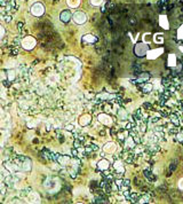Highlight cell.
Listing matches in <instances>:
<instances>
[{"label": "cell", "instance_id": "6da1fadb", "mask_svg": "<svg viewBox=\"0 0 183 204\" xmlns=\"http://www.w3.org/2000/svg\"><path fill=\"white\" fill-rule=\"evenodd\" d=\"M14 160L18 170H21L23 172H30L31 171L32 163H31V160L29 157H26V156H16Z\"/></svg>", "mask_w": 183, "mask_h": 204}, {"label": "cell", "instance_id": "7a4b0ae2", "mask_svg": "<svg viewBox=\"0 0 183 204\" xmlns=\"http://www.w3.org/2000/svg\"><path fill=\"white\" fill-rule=\"evenodd\" d=\"M21 45H22V47L24 48V50H26V51H31V50H33V48H35V46L37 45V40L33 38V37L26 36V37H24L22 40H21Z\"/></svg>", "mask_w": 183, "mask_h": 204}, {"label": "cell", "instance_id": "3957f363", "mask_svg": "<svg viewBox=\"0 0 183 204\" xmlns=\"http://www.w3.org/2000/svg\"><path fill=\"white\" fill-rule=\"evenodd\" d=\"M148 51H149V45L144 44V43L136 44L135 45V47H134V53H135V55L139 56V58H142V56L146 55Z\"/></svg>", "mask_w": 183, "mask_h": 204}, {"label": "cell", "instance_id": "277c9868", "mask_svg": "<svg viewBox=\"0 0 183 204\" xmlns=\"http://www.w3.org/2000/svg\"><path fill=\"white\" fill-rule=\"evenodd\" d=\"M30 12H31V14L33 15V16H38V17L39 16H43L45 13V6L41 2H36V4H33L31 6Z\"/></svg>", "mask_w": 183, "mask_h": 204}, {"label": "cell", "instance_id": "5b68a950", "mask_svg": "<svg viewBox=\"0 0 183 204\" xmlns=\"http://www.w3.org/2000/svg\"><path fill=\"white\" fill-rule=\"evenodd\" d=\"M56 162L59 163L62 168H66L71 163V157L69 155H61V154H55Z\"/></svg>", "mask_w": 183, "mask_h": 204}, {"label": "cell", "instance_id": "8992f818", "mask_svg": "<svg viewBox=\"0 0 183 204\" xmlns=\"http://www.w3.org/2000/svg\"><path fill=\"white\" fill-rule=\"evenodd\" d=\"M73 21L77 23V24H84V23L87 21V16L84 12H76L74 14L72 15Z\"/></svg>", "mask_w": 183, "mask_h": 204}, {"label": "cell", "instance_id": "52a82bcc", "mask_svg": "<svg viewBox=\"0 0 183 204\" xmlns=\"http://www.w3.org/2000/svg\"><path fill=\"white\" fill-rule=\"evenodd\" d=\"M97 120L103 125H111L112 124V118L110 115H108L107 112H103V114H100L98 116H97Z\"/></svg>", "mask_w": 183, "mask_h": 204}, {"label": "cell", "instance_id": "ba28073f", "mask_svg": "<svg viewBox=\"0 0 183 204\" xmlns=\"http://www.w3.org/2000/svg\"><path fill=\"white\" fill-rule=\"evenodd\" d=\"M116 96H117V95L109 94V93H107V92H103V93H100V94L96 95V100H97V103H100V102H102V101H110V100H112V99H116Z\"/></svg>", "mask_w": 183, "mask_h": 204}, {"label": "cell", "instance_id": "9c48e42d", "mask_svg": "<svg viewBox=\"0 0 183 204\" xmlns=\"http://www.w3.org/2000/svg\"><path fill=\"white\" fill-rule=\"evenodd\" d=\"M96 41H97V38H96L94 35H90V33L85 35V36H82V38H81V43H82L84 45L95 44Z\"/></svg>", "mask_w": 183, "mask_h": 204}, {"label": "cell", "instance_id": "30bf717a", "mask_svg": "<svg viewBox=\"0 0 183 204\" xmlns=\"http://www.w3.org/2000/svg\"><path fill=\"white\" fill-rule=\"evenodd\" d=\"M164 53V50L162 48H156V50H151V51H148L146 53V58L149 60H154L158 56H160L161 54Z\"/></svg>", "mask_w": 183, "mask_h": 204}, {"label": "cell", "instance_id": "8fae6325", "mask_svg": "<svg viewBox=\"0 0 183 204\" xmlns=\"http://www.w3.org/2000/svg\"><path fill=\"white\" fill-rule=\"evenodd\" d=\"M124 147L126 149H134L136 147V142H135V140L132 135H128L124 140Z\"/></svg>", "mask_w": 183, "mask_h": 204}, {"label": "cell", "instance_id": "7c38bea8", "mask_svg": "<svg viewBox=\"0 0 183 204\" xmlns=\"http://www.w3.org/2000/svg\"><path fill=\"white\" fill-rule=\"evenodd\" d=\"M113 169H115V171H116L117 173H119V174L125 173V166H124L123 160H115V163H113Z\"/></svg>", "mask_w": 183, "mask_h": 204}, {"label": "cell", "instance_id": "4fadbf2b", "mask_svg": "<svg viewBox=\"0 0 183 204\" xmlns=\"http://www.w3.org/2000/svg\"><path fill=\"white\" fill-rule=\"evenodd\" d=\"M71 17H72V14H71V12L68 10V9L62 10L61 14H60V20H61L63 23H68L70 20H71Z\"/></svg>", "mask_w": 183, "mask_h": 204}, {"label": "cell", "instance_id": "5bb4252c", "mask_svg": "<svg viewBox=\"0 0 183 204\" xmlns=\"http://www.w3.org/2000/svg\"><path fill=\"white\" fill-rule=\"evenodd\" d=\"M90 122H92V117L90 115H88V114H85V115H82V116L79 118V120H78V123L80 126H88V125L90 124Z\"/></svg>", "mask_w": 183, "mask_h": 204}, {"label": "cell", "instance_id": "9a60e30c", "mask_svg": "<svg viewBox=\"0 0 183 204\" xmlns=\"http://www.w3.org/2000/svg\"><path fill=\"white\" fill-rule=\"evenodd\" d=\"M109 168H110V163L108 160L102 158L101 160H98V163H97V169H98L100 171H107Z\"/></svg>", "mask_w": 183, "mask_h": 204}, {"label": "cell", "instance_id": "2e32d148", "mask_svg": "<svg viewBox=\"0 0 183 204\" xmlns=\"http://www.w3.org/2000/svg\"><path fill=\"white\" fill-rule=\"evenodd\" d=\"M103 150L108 154H113L116 150H117V146H116V143H113V142H108L105 146L103 147Z\"/></svg>", "mask_w": 183, "mask_h": 204}, {"label": "cell", "instance_id": "e0dca14e", "mask_svg": "<svg viewBox=\"0 0 183 204\" xmlns=\"http://www.w3.org/2000/svg\"><path fill=\"white\" fill-rule=\"evenodd\" d=\"M159 24H160V27L162 29H165V30L169 29L168 20H167V17H166L165 15H160V16H159Z\"/></svg>", "mask_w": 183, "mask_h": 204}, {"label": "cell", "instance_id": "ac0fdd59", "mask_svg": "<svg viewBox=\"0 0 183 204\" xmlns=\"http://www.w3.org/2000/svg\"><path fill=\"white\" fill-rule=\"evenodd\" d=\"M84 149H85V155H90V154H93L94 152H97L98 150V147L95 146V145H88Z\"/></svg>", "mask_w": 183, "mask_h": 204}, {"label": "cell", "instance_id": "d6986e66", "mask_svg": "<svg viewBox=\"0 0 183 204\" xmlns=\"http://www.w3.org/2000/svg\"><path fill=\"white\" fill-rule=\"evenodd\" d=\"M117 115H118V118L119 119H121V120H125V119H127L128 118V114H127V111L123 108H120V109L117 111Z\"/></svg>", "mask_w": 183, "mask_h": 204}, {"label": "cell", "instance_id": "ffe728a7", "mask_svg": "<svg viewBox=\"0 0 183 204\" xmlns=\"http://www.w3.org/2000/svg\"><path fill=\"white\" fill-rule=\"evenodd\" d=\"M66 4L70 8H77L80 5V0H66Z\"/></svg>", "mask_w": 183, "mask_h": 204}, {"label": "cell", "instance_id": "44dd1931", "mask_svg": "<svg viewBox=\"0 0 183 204\" xmlns=\"http://www.w3.org/2000/svg\"><path fill=\"white\" fill-rule=\"evenodd\" d=\"M127 137H128V130H124V131H120L118 133V139L120 141H124Z\"/></svg>", "mask_w": 183, "mask_h": 204}, {"label": "cell", "instance_id": "7402d4cb", "mask_svg": "<svg viewBox=\"0 0 183 204\" xmlns=\"http://www.w3.org/2000/svg\"><path fill=\"white\" fill-rule=\"evenodd\" d=\"M175 64H176V56L174 54H169L168 55V66L175 67Z\"/></svg>", "mask_w": 183, "mask_h": 204}, {"label": "cell", "instance_id": "603a6c76", "mask_svg": "<svg viewBox=\"0 0 183 204\" xmlns=\"http://www.w3.org/2000/svg\"><path fill=\"white\" fill-rule=\"evenodd\" d=\"M150 78V75L146 72H143L141 73L139 76V78H137V81H140V83H143V81H146V80Z\"/></svg>", "mask_w": 183, "mask_h": 204}, {"label": "cell", "instance_id": "cb8c5ba5", "mask_svg": "<svg viewBox=\"0 0 183 204\" xmlns=\"http://www.w3.org/2000/svg\"><path fill=\"white\" fill-rule=\"evenodd\" d=\"M154 41L156 44H162V43H164V36H162L161 33H157V35L154 37Z\"/></svg>", "mask_w": 183, "mask_h": 204}, {"label": "cell", "instance_id": "d4e9b609", "mask_svg": "<svg viewBox=\"0 0 183 204\" xmlns=\"http://www.w3.org/2000/svg\"><path fill=\"white\" fill-rule=\"evenodd\" d=\"M152 88H154V85L152 84H150V83H148V84H144L143 86H142V89H143V92H151L152 91Z\"/></svg>", "mask_w": 183, "mask_h": 204}, {"label": "cell", "instance_id": "484cf974", "mask_svg": "<svg viewBox=\"0 0 183 204\" xmlns=\"http://www.w3.org/2000/svg\"><path fill=\"white\" fill-rule=\"evenodd\" d=\"M15 76H16V73H15L14 70H8L7 71V79L10 80V81H13L15 79Z\"/></svg>", "mask_w": 183, "mask_h": 204}, {"label": "cell", "instance_id": "4316f807", "mask_svg": "<svg viewBox=\"0 0 183 204\" xmlns=\"http://www.w3.org/2000/svg\"><path fill=\"white\" fill-rule=\"evenodd\" d=\"M137 202L139 203H148L149 202V196L148 195H143V196H141L140 198H137Z\"/></svg>", "mask_w": 183, "mask_h": 204}, {"label": "cell", "instance_id": "83f0119b", "mask_svg": "<svg viewBox=\"0 0 183 204\" xmlns=\"http://www.w3.org/2000/svg\"><path fill=\"white\" fill-rule=\"evenodd\" d=\"M73 146H74V148H79V147H82V141H80L79 139H74Z\"/></svg>", "mask_w": 183, "mask_h": 204}, {"label": "cell", "instance_id": "f1b7e54d", "mask_svg": "<svg viewBox=\"0 0 183 204\" xmlns=\"http://www.w3.org/2000/svg\"><path fill=\"white\" fill-rule=\"evenodd\" d=\"M69 174H70V177H71L72 179H76V178H77V174H78V172H77L76 170L71 169V170L69 171Z\"/></svg>", "mask_w": 183, "mask_h": 204}, {"label": "cell", "instance_id": "f546056e", "mask_svg": "<svg viewBox=\"0 0 183 204\" xmlns=\"http://www.w3.org/2000/svg\"><path fill=\"white\" fill-rule=\"evenodd\" d=\"M177 37L180 38V39H183V25H181L179 30H177Z\"/></svg>", "mask_w": 183, "mask_h": 204}, {"label": "cell", "instance_id": "4dcf8cb0", "mask_svg": "<svg viewBox=\"0 0 183 204\" xmlns=\"http://www.w3.org/2000/svg\"><path fill=\"white\" fill-rule=\"evenodd\" d=\"M90 2L93 6H100L103 2V0H90Z\"/></svg>", "mask_w": 183, "mask_h": 204}, {"label": "cell", "instance_id": "1f68e13d", "mask_svg": "<svg viewBox=\"0 0 183 204\" xmlns=\"http://www.w3.org/2000/svg\"><path fill=\"white\" fill-rule=\"evenodd\" d=\"M10 54L12 55H17L18 54V50H17V46H15V47H12V52H10Z\"/></svg>", "mask_w": 183, "mask_h": 204}, {"label": "cell", "instance_id": "d6a6232c", "mask_svg": "<svg viewBox=\"0 0 183 204\" xmlns=\"http://www.w3.org/2000/svg\"><path fill=\"white\" fill-rule=\"evenodd\" d=\"M71 154H72V157H77L78 158V149L77 148L71 149Z\"/></svg>", "mask_w": 183, "mask_h": 204}, {"label": "cell", "instance_id": "836d02e7", "mask_svg": "<svg viewBox=\"0 0 183 204\" xmlns=\"http://www.w3.org/2000/svg\"><path fill=\"white\" fill-rule=\"evenodd\" d=\"M65 130H66V131H71V132H72L73 130H74V126H73L72 124H66L65 125Z\"/></svg>", "mask_w": 183, "mask_h": 204}, {"label": "cell", "instance_id": "e575fe53", "mask_svg": "<svg viewBox=\"0 0 183 204\" xmlns=\"http://www.w3.org/2000/svg\"><path fill=\"white\" fill-rule=\"evenodd\" d=\"M12 85V81L10 80H4V86H6V87H9Z\"/></svg>", "mask_w": 183, "mask_h": 204}, {"label": "cell", "instance_id": "d590c367", "mask_svg": "<svg viewBox=\"0 0 183 204\" xmlns=\"http://www.w3.org/2000/svg\"><path fill=\"white\" fill-rule=\"evenodd\" d=\"M179 188L181 190H183V178H181V179L179 180Z\"/></svg>", "mask_w": 183, "mask_h": 204}, {"label": "cell", "instance_id": "8d00e7d4", "mask_svg": "<svg viewBox=\"0 0 183 204\" xmlns=\"http://www.w3.org/2000/svg\"><path fill=\"white\" fill-rule=\"evenodd\" d=\"M0 5L1 6H6L7 5V1L6 0H0Z\"/></svg>", "mask_w": 183, "mask_h": 204}, {"label": "cell", "instance_id": "74e56055", "mask_svg": "<svg viewBox=\"0 0 183 204\" xmlns=\"http://www.w3.org/2000/svg\"><path fill=\"white\" fill-rule=\"evenodd\" d=\"M17 27H18V29L20 30H22L23 29V23H18V24H17Z\"/></svg>", "mask_w": 183, "mask_h": 204}, {"label": "cell", "instance_id": "f35d334b", "mask_svg": "<svg viewBox=\"0 0 183 204\" xmlns=\"http://www.w3.org/2000/svg\"><path fill=\"white\" fill-rule=\"evenodd\" d=\"M10 20H12V18H10V16H6V17H5V21H6V22H9Z\"/></svg>", "mask_w": 183, "mask_h": 204}, {"label": "cell", "instance_id": "ab89813d", "mask_svg": "<svg viewBox=\"0 0 183 204\" xmlns=\"http://www.w3.org/2000/svg\"><path fill=\"white\" fill-rule=\"evenodd\" d=\"M180 51H181V52H182V53H183V47H182V46L180 47Z\"/></svg>", "mask_w": 183, "mask_h": 204}]
</instances>
